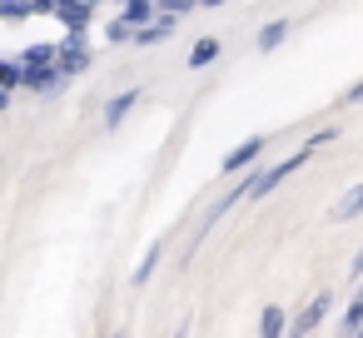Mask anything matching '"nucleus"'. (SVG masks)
Here are the masks:
<instances>
[{
    "label": "nucleus",
    "mask_w": 363,
    "mask_h": 338,
    "mask_svg": "<svg viewBox=\"0 0 363 338\" xmlns=\"http://www.w3.org/2000/svg\"><path fill=\"white\" fill-rule=\"evenodd\" d=\"M264 135H249L244 145H234L224 159H219V174H249V169H259V154H264Z\"/></svg>",
    "instance_id": "nucleus-1"
},
{
    "label": "nucleus",
    "mask_w": 363,
    "mask_h": 338,
    "mask_svg": "<svg viewBox=\"0 0 363 338\" xmlns=\"http://www.w3.org/2000/svg\"><path fill=\"white\" fill-rule=\"evenodd\" d=\"M308 159H313V145H298V150H294L289 159H279V164H269V169H264V184H259V194H254V199H264V194H274V189H279V184L289 179V174H298V169H303Z\"/></svg>",
    "instance_id": "nucleus-2"
},
{
    "label": "nucleus",
    "mask_w": 363,
    "mask_h": 338,
    "mask_svg": "<svg viewBox=\"0 0 363 338\" xmlns=\"http://www.w3.org/2000/svg\"><path fill=\"white\" fill-rule=\"evenodd\" d=\"M55 16H60V26H65V40H85V30H90V21H95V6H75V0H60L55 6Z\"/></svg>",
    "instance_id": "nucleus-3"
},
{
    "label": "nucleus",
    "mask_w": 363,
    "mask_h": 338,
    "mask_svg": "<svg viewBox=\"0 0 363 338\" xmlns=\"http://www.w3.org/2000/svg\"><path fill=\"white\" fill-rule=\"evenodd\" d=\"M328 308H333V298H328V293H313V298L298 308V318L289 323V338H308V333L323 323V313H328Z\"/></svg>",
    "instance_id": "nucleus-4"
},
{
    "label": "nucleus",
    "mask_w": 363,
    "mask_h": 338,
    "mask_svg": "<svg viewBox=\"0 0 363 338\" xmlns=\"http://www.w3.org/2000/svg\"><path fill=\"white\" fill-rule=\"evenodd\" d=\"M55 70H60L65 80H70V75H80V70H90V50H85V40H65V45H60Z\"/></svg>",
    "instance_id": "nucleus-5"
},
{
    "label": "nucleus",
    "mask_w": 363,
    "mask_h": 338,
    "mask_svg": "<svg viewBox=\"0 0 363 338\" xmlns=\"http://www.w3.org/2000/svg\"><path fill=\"white\" fill-rule=\"evenodd\" d=\"M160 259H164V239H155L150 249H145V259L135 264V274H130V288H145L150 278H155V269H160Z\"/></svg>",
    "instance_id": "nucleus-6"
},
{
    "label": "nucleus",
    "mask_w": 363,
    "mask_h": 338,
    "mask_svg": "<svg viewBox=\"0 0 363 338\" xmlns=\"http://www.w3.org/2000/svg\"><path fill=\"white\" fill-rule=\"evenodd\" d=\"M140 95H145L140 85H135V90H120V95H115V100L105 105V125H110V130H115V125H125V115H130V110L140 105Z\"/></svg>",
    "instance_id": "nucleus-7"
},
{
    "label": "nucleus",
    "mask_w": 363,
    "mask_h": 338,
    "mask_svg": "<svg viewBox=\"0 0 363 338\" xmlns=\"http://www.w3.org/2000/svg\"><path fill=\"white\" fill-rule=\"evenodd\" d=\"M26 90H35V95H55L60 85H65V75L50 65V70H26V80H21Z\"/></svg>",
    "instance_id": "nucleus-8"
},
{
    "label": "nucleus",
    "mask_w": 363,
    "mask_h": 338,
    "mask_svg": "<svg viewBox=\"0 0 363 338\" xmlns=\"http://www.w3.org/2000/svg\"><path fill=\"white\" fill-rule=\"evenodd\" d=\"M358 214H363V184H353V189L328 209V219H333V224H348V219H358Z\"/></svg>",
    "instance_id": "nucleus-9"
},
{
    "label": "nucleus",
    "mask_w": 363,
    "mask_h": 338,
    "mask_svg": "<svg viewBox=\"0 0 363 338\" xmlns=\"http://www.w3.org/2000/svg\"><path fill=\"white\" fill-rule=\"evenodd\" d=\"M259 338H289V313H284L279 303H269V308L259 313Z\"/></svg>",
    "instance_id": "nucleus-10"
},
{
    "label": "nucleus",
    "mask_w": 363,
    "mask_h": 338,
    "mask_svg": "<svg viewBox=\"0 0 363 338\" xmlns=\"http://www.w3.org/2000/svg\"><path fill=\"white\" fill-rule=\"evenodd\" d=\"M169 35H174V21H169V16H160L155 26H145V30H135V40H130V45H164Z\"/></svg>",
    "instance_id": "nucleus-11"
},
{
    "label": "nucleus",
    "mask_w": 363,
    "mask_h": 338,
    "mask_svg": "<svg viewBox=\"0 0 363 338\" xmlns=\"http://www.w3.org/2000/svg\"><path fill=\"white\" fill-rule=\"evenodd\" d=\"M284 40H289V21H269V26L259 30V40H254V45H259V50L269 55V50H279Z\"/></svg>",
    "instance_id": "nucleus-12"
},
{
    "label": "nucleus",
    "mask_w": 363,
    "mask_h": 338,
    "mask_svg": "<svg viewBox=\"0 0 363 338\" xmlns=\"http://www.w3.org/2000/svg\"><path fill=\"white\" fill-rule=\"evenodd\" d=\"M338 328H343L348 338H353V333L363 328V283H358V293L348 298V308H343V318H338Z\"/></svg>",
    "instance_id": "nucleus-13"
},
{
    "label": "nucleus",
    "mask_w": 363,
    "mask_h": 338,
    "mask_svg": "<svg viewBox=\"0 0 363 338\" xmlns=\"http://www.w3.org/2000/svg\"><path fill=\"white\" fill-rule=\"evenodd\" d=\"M214 60H219V40H214V35H204V40L189 50V70H204V65H214Z\"/></svg>",
    "instance_id": "nucleus-14"
},
{
    "label": "nucleus",
    "mask_w": 363,
    "mask_h": 338,
    "mask_svg": "<svg viewBox=\"0 0 363 338\" xmlns=\"http://www.w3.org/2000/svg\"><path fill=\"white\" fill-rule=\"evenodd\" d=\"M105 40H110V45H130V40H135V30H130V26H125V21L115 16V21L105 26Z\"/></svg>",
    "instance_id": "nucleus-15"
},
{
    "label": "nucleus",
    "mask_w": 363,
    "mask_h": 338,
    "mask_svg": "<svg viewBox=\"0 0 363 338\" xmlns=\"http://www.w3.org/2000/svg\"><path fill=\"white\" fill-rule=\"evenodd\" d=\"M343 100H348V105H363V80H358V85H348V90H343Z\"/></svg>",
    "instance_id": "nucleus-16"
},
{
    "label": "nucleus",
    "mask_w": 363,
    "mask_h": 338,
    "mask_svg": "<svg viewBox=\"0 0 363 338\" xmlns=\"http://www.w3.org/2000/svg\"><path fill=\"white\" fill-rule=\"evenodd\" d=\"M348 278H358V283H363V249L353 254V264H348Z\"/></svg>",
    "instance_id": "nucleus-17"
},
{
    "label": "nucleus",
    "mask_w": 363,
    "mask_h": 338,
    "mask_svg": "<svg viewBox=\"0 0 363 338\" xmlns=\"http://www.w3.org/2000/svg\"><path fill=\"white\" fill-rule=\"evenodd\" d=\"M174 338H189V323H179V328H174Z\"/></svg>",
    "instance_id": "nucleus-18"
},
{
    "label": "nucleus",
    "mask_w": 363,
    "mask_h": 338,
    "mask_svg": "<svg viewBox=\"0 0 363 338\" xmlns=\"http://www.w3.org/2000/svg\"><path fill=\"white\" fill-rule=\"evenodd\" d=\"M353 338H363V328H358V333H353Z\"/></svg>",
    "instance_id": "nucleus-19"
},
{
    "label": "nucleus",
    "mask_w": 363,
    "mask_h": 338,
    "mask_svg": "<svg viewBox=\"0 0 363 338\" xmlns=\"http://www.w3.org/2000/svg\"><path fill=\"white\" fill-rule=\"evenodd\" d=\"M115 338H125V333H115Z\"/></svg>",
    "instance_id": "nucleus-20"
},
{
    "label": "nucleus",
    "mask_w": 363,
    "mask_h": 338,
    "mask_svg": "<svg viewBox=\"0 0 363 338\" xmlns=\"http://www.w3.org/2000/svg\"><path fill=\"white\" fill-rule=\"evenodd\" d=\"M105 338H110V333H105Z\"/></svg>",
    "instance_id": "nucleus-21"
}]
</instances>
